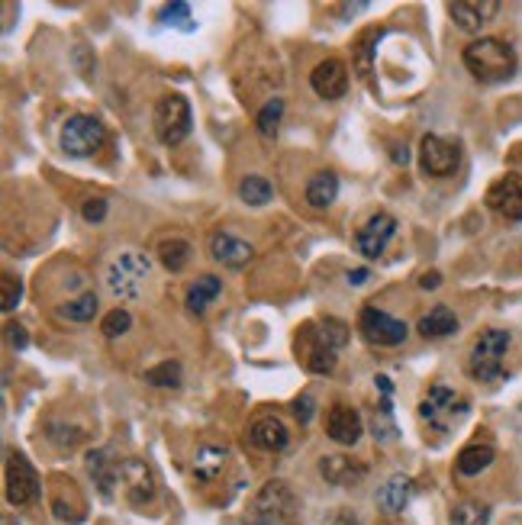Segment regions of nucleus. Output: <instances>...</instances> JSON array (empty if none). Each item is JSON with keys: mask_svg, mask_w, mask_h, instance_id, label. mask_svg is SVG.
Segmentation results:
<instances>
[{"mask_svg": "<svg viewBox=\"0 0 522 525\" xmlns=\"http://www.w3.org/2000/svg\"><path fill=\"white\" fill-rule=\"evenodd\" d=\"M419 165H423V171L432 174V178H448V174H455L461 165L458 142L442 139V136H423V145H419Z\"/></svg>", "mask_w": 522, "mask_h": 525, "instance_id": "obj_10", "label": "nucleus"}, {"mask_svg": "<svg viewBox=\"0 0 522 525\" xmlns=\"http://www.w3.org/2000/svg\"><path fill=\"white\" fill-rule=\"evenodd\" d=\"M394 162H410V152H406V149H394Z\"/></svg>", "mask_w": 522, "mask_h": 525, "instance_id": "obj_47", "label": "nucleus"}, {"mask_svg": "<svg viewBox=\"0 0 522 525\" xmlns=\"http://www.w3.org/2000/svg\"><path fill=\"white\" fill-rule=\"evenodd\" d=\"M394 232H397V220H394V216H390V213H374L371 220L358 229V236H355L358 252L365 255V258H381Z\"/></svg>", "mask_w": 522, "mask_h": 525, "instance_id": "obj_14", "label": "nucleus"}, {"mask_svg": "<svg viewBox=\"0 0 522 525\" xmlns=\"http://www.w3.org/2000/svg\"><path fill=\"white\" fill-rule=\"evenodd\" d=\"M149 274H152L149 255H142V252H123V255H116V258L110 261V268H107V287H110L113 297H120V300H136L139 290H142V284L149 281Z\"/></svg>", "mask_w": 522, "mask_h": 525, "instance_id": "obj_3", "label": "nucleus"}, {"mask_svg": "<svg viewBox=\"0 0 522 525\" xmlns=\"http://www.w3.org/2000/svg\"><path fill=\"white\" fill-rule=\"evenodd\" d=\"M162 23L178 26V29H184V33H191V29H194L191 7H187V4H168V7H162Z\"/></svg>", "mask_w": 522, "mask_h": 525, "instance_id": "obj_37", "label": "nucleus"}, {"mask_svg": "<svg viewBox=\"0 0 522 525\" xmlns=\"http://www.w3.org/2000/svg\"><path fill=\"white\" fill-rule=\"evenodd\" d=\"M220 294H223V281L216 274L197 277V281L191 284V290H187V313L203 316V313H207V306Z\"/></svg>", "mask_w": 522, "mask_h": 525, "instance_id": "obj_23", "label": "nucleus"}, {"mask_svg": "<svg viewBox=\"0 0 522 525\" xmlns=\"http://www.w3.org/2000/svg\"><path fill=\"white\" fill-rule=\"evenodd\" d=\"M191 104L181 94H165L155 107V133L162 145H181L191 133Z\"/></svg>", "mask_w": 522, "mask_h": 525, "instance_id": "obj_6", "label": "nucleus"}, {"mask_svg": "<svg viewBox=\"0 0 522 525\" xmlns=\"http://www.w3.org/2000/svg\"><path fill=\"white\" fill-rule=\"evenodd\" d=\"M361 416L352 410V406H332L329 410V419H326V435L332 442H339V445H355L361 439Z\"/></svg>", "mask_w": 522, "mask_h": 525, "instance_id": "obj_18", "label": "nucleus"}, {"mask_svg": "<svg viewBox=\"0 0 522 525\" xmlns=\"http://www.w3.org/2000/svg\"><path fill=\"white\" fill-rule=\"evenodd\" d=\"M249 525H278V522H265V519H255V522H249Z\"/></svg>", "mask_w": 522, "mask_h": 525, "instance_id": "obj_48", "label": "nucleus"}, {"mask_svg": "<svg viewBox=\"0 0 522 525\" xmlns=\"http://www.w3.org/2000/svg\"><path fill=\"white\" fill-rule=\"evenodd\" d=\"M439 284H442L439 271H429V274H423V277H419V287H423V290H432V287H439Z\"/></svg>", "mask_w": 522, "mask_h": 525, "instance_id": "obj_43", "label": "nucleus"}, {"mask_svg": "<svg viewBox=\"0 0 522 525\" xmlns=\"http://www.w3.org/2000/svg\"><path fill=\"white\" fill-rule=\"evenodd\" d=\"M252 513L258 519H265V522H290L294 525L297 513H300V500H297V493L284 484V480H268V484L255 493Z\"/></svg>", "mask_w": 522, "mask_h": 525, "instance_id": "obj_5", "label": "nucleus"}, {"mask_svg": "<svg viewBox=\"0 0 522 525\" xmlns=\"http://www.w3.org/2000/svg\"><path fill=\"white\" fill-rule=\"evenodd\" d=\"M20 294H23V287L20 281L13 274H0V306H4V313H13L17 310V303H20Z\"/></svg>", "mask_w": 522, "mask_h": 525, "instance_id": "obj_36", "label": "nucleus"}, {"mask_svg": "<svg viewBox=\"0 0 522 525\" xmlns=\"http://www.w3.org/2000/svg\"><path fill=\"white\" fill-rule=\"evenodd\" d=\"M506 525H522V519H513V522H506Z\"/></svg>", "mask_w": 522, "mask_h": 525, "instance_id": "obj_49", "label": "nucleus"}, {"mask_svg": "<svg viewBox=\"0 0 522 525\" xmlns=\"http://www.w3.org/2000/svg\"><path fill=\"white\" fill-rule=\"evenodd\" d=\"M294 352H297V361H303V368L313 374H329L336 368V358H339V352H332V348L316 335V323H303V329L297 332Z\"/></svg>", "mask_w": 522, "mask_h": 525, "instance_id": "obj_11", "label": "nucleus"}, {"mask_svg": "<svg viewBox=\"0 0 522 525\" xmlns=\"http://www.w3.org/2000/svg\"><path fill=\"white\" fill-rule=\"evenodd\" d=\"M181 381H184V371L178 361H162L145 371V384L149 387H181Z\"/></svg>", "mask_w": 522, "mask_h": 525, "instance_id": "obj_31", "label": "nucleus"}, {"mask_svg": "<svg viewBox=\"0 0 522 525\" xmlns=\"http://www.w3.org/2000/svg\"><path fill=\"white\" fill-rule=\"evenodd\" d=\"M81 216L87 223H104V216H107V200L104 197H87L81 203Z\"/></svg>", "mask_w": 522, "mask_h": 525, "instance_id": "obj_40", "label": "nucleus"}, {"mask_svg": "<svg viewBox=\"0 0 522 525\" xmlns=\"http://www.w3.org/2000/svg\"><path fill=\"white\" fill-rule=\"evenodd\" d=\"M458 329V316L448 310V306H435L423 319H419V335L423 339H445Z\"/></svg>", "mask_w": 522, "mask_h": 525, "instance_id": "obj_25", "label": "nucleus"}, {"mask_svg": "<svg viewBox=\"0 0 522 525\" xmlns=\"http://www.w3.org/2000/svg\"><path fill=\"white\" fill-rule=\"evenodd\" d=\"M129 326H133V316H129L126 310H110L107 316H104V335L107 339H120V335H126L129 332Z\"/></svg>", "mask_w": 522, "mask_h": 525, "instance_id": "obj_38", "label": "nucleus"}, {"mask_svg": "<svg viewBox=\"0 0 522 525\" xmlns=\"http://www.w3.org/2000/svg\"><path fill=\"white\" fill-rule=\"evenodd\" d=\"M464 68L481 81V84H503L516 75V49L510 46L506 39L497 36H487V39H477L464 49Z\"/></svg>", "mask_w": 522, "mask_h": 525, "instance_id": "obj_1", "label": "nucleus"}, {"mask_svg": "<svg viewBox=\"0 0 522 525\" xmlns=\"http://www.w3.org/2000/svg\"><path fill=\"white\" fill-rule=\"evenodd\" d=\"M4 525H13V522H10V519H4Z\"/></svg>", "mask_w": 522, "mask_h": 525, "instance_id": "obj_50", "label": "nucleus"}, {"mask_svg": "<svg viewBox=\"0 0 522 525\" xmlns=\"http://www.w3.org/2000/svg\"><path fill=\"white\" fill-rule=\"evenodd\" d=\"M316 335L332 348V352H339V348L348 345V326L336 316H326L323 323H316Z\"/></svg>", "mask_w": 522, "mask_h": 525, "instance_id": "obj_34", "label": "nucleus"}, {"mask_svg": "<svg viewBox=\"0 0 522 525\" xmlns=\"http://www.w3.org/2000/svg\"><path fill=\"white\" fill-rule=\"evenodd\" d=\"M210 255L220 261L223 268H229V271H242L245 265L252 261V255H255V249L245 239H239V236H232V232H216L213 236V242H210Z\"/></svg>", "mask_w": 522, "mask_h": 525, "instance_id": "obj_17", "label": "nucleus"}, {"mask_svg": "<svg viewBox=\"0 0 522 525\" xmlns=\"http://www.w3.org/2000/svg\"><path fill=\"white\" fill-rule=\"evenodd\" d=\"M319 474H323V480H329V484L348 487V484H358V480H365L368 468H365V464L352 461L348 455H329V458L319 461Z\"/></svg>", "mask_w": 522, "mask_h": 525, "instance_id": "obj_20", "label": "nucleus"}, {"mask_svg": "<svg viewBox=\"0 0 522 525\" xmlns=\"http://www.w3.org/2000/svg\"><path fill=\"white\" fill-rule=\"evenodd\" d=\"M58 316L62 319H71V323H91L97 316V297L94 294H81L75 300H68L58 306Z\"/></svg>", "mask_w": 522, "mask_h": 525, "instance_id": "obj_30", "label": "nucleus"}, {"mask_svg": "<svg viewBox=\"0 0 522 525\" xmlns=\"http://www.w3.org/2000/svg\"><path fill=\"white\" fill-rule=\"evenodd\" d=\"M310 87L323 97V100H339L345 91H348V68L339 58H326V62H319L310 75Z\"/></svg>", "mask_w": 522, "mask_h": 525, "instance_id": "obj_15", "label": "nucleus"}, {"mask_svg": "<svg viewBox=\"0 0 522 525\" xmlns=\"http://www.w3.org/2000/svg\"><path fill=\"white\" fill-rule=\"evenodd\" d=\"M281 116H284V100L271 97L268 104L258 110V120H255L258 133L261 136H274V133H278V126H281Z\"/></svg>", "mask_w": 522, "mask_h": 525, "instance_id": "obj_35", "label": "nucleus"}, {"mask_svg": "<svg viewBox=\"0 0 522 525\" xmlns=\"http://www.w3.org/2000/svg\"><path fill=\"white\" fill-rule=\"evenodd\" d=\"M497 10H500L497 0H455V4H448L455 26L464 29V33H481Z\"/></svg>", "mask_w": 522, "mask_h": 525, "instance_id": "obj_16", "label": "nucleus"}, {"mask_svg": "<svg viewBox=\"0 0 522 525\" xmlns=\"http://www.w3.org/2000/svg\"><path fill=\"white\" fill-rule=\"evenodd\" d=\"M87 471L94 474L97 487L104 497H113V480H116V464L107 461V451H91L87 455Z\"/></svg>", "mask_w": 522, "mask_h": 525, "instance_id": "obj_29", "label": "nucleus"}, {"mask_svg": "<svg viewBox=\"0 0 522 525\" xmlns=\"http://www.w3.org/2000/svg\"><path fill=\"white\" fill-rule=\"evenodd\" d=\"M158 258H162V265L168 271H181L187 265V258H191V242L187 239H165L162 249H158Z\"/></svg>", "mask_w": 522, "mask_h": 525, "instance_id": "obj_32", "label": "nucleus"}, {"mask_svg": "<svg viewBox=\"0 0 522 525\" xmlns=\"http://www.w3.org/2000/svg\"><path fill=\"white\" fill-rule=\"evenodd\" d=\"M39 497V474L23 451H7V500L13 506H29Z\"/></svg>", "mask_w": 522, "mask_h": 525, "instance_id": "obj_9", "label": "nucleus"}, {"mask_svg": "<svg viewBox=\"0 0 522 525\" xmlns=\"http://www.w3.org/2000/svg\"><path fill=\"white\" fill-rule=\"evenodd\" d=\"M410 497H413V480L406 474H394L377 490V506H381V513L387 516H400L403 509L410 506Z\"/></svg>", "mask_w": 522, "mask_h": 525, "instance_id": "obj_19", "label": "nucleus"}, {"mask_svg": "<svg viewBox=\"0 0 522 525\" xmlns=\"http://www.w3.org/2000/svg\"><path fill=\"white\" fill-rule=\"evenodd\" d=\"M368 268H355V271H348V284H365L368 281Z\"/></svg>", "mask_w": 522, "mask_h": 525, "instance_id": "obj_45", "label": "nucleus"}, {"mask_svg": "<svg viewBox=\"0 0 522 525\" xmlns=\"http://www.w3.org/2000/svg\"><path fill=\"white\" fill-rule=\"evenodd\" d=\"M374 384H377V390L384 393V397H390V393H394V384H390V377H387V374H377V377H374Z\"/></svg>", "mask_w": 522, "mask_h": 525, "instance_id": "obj_44", "label": "nucleus"}, {"mask_svg": "<svg viewBox=\"0 0 522 525\" xmlns=\"http://www.w3.org/2000/svg\"><path fill=\"white\" fill-rule=\"evenodd\" d=\"M452 525H487L490 522V506L481 503V500H461L452 506V513H448Z\"/></svg>", "mask_w": 522, "mask_h": 525, "instance_id": "obj_27", "label": "nucleus"}, {"mask_svg": "<svg viewBox=\"0 0 522 525\" xmlns=\"http://www.w3.org/2000/svg\"><path fill=\"white\" fill-rule=\"evenodd\" d=\"M487 207L497 210L503 220H522V174H506L487 191Z\"/></svg>", "mask_w": 522, "mask_h": 525, "instance_id": "obj_13", "label": "nucleus"}, {"mask_svg": "<svg viewBox=\"0 0 522 525\" xmlns=\"http://www.w3.org/2000/svg\"><path fill=\"white\" fill-rule=\"evenodd\" d=\"M58 142H62V149L71 158H91V155L100 152V145L107 142V129H104V123L97 120V116L75 113V116H68L65 120Z\"/></svg>", "mask_w": 522, "mask_h": 525, "instance_id": "obj_4", "label": "nucleus"}, {"mask_svg": "<svg viewBox=\"0 0 522 525\" xmlns=\"http://www.w3.org/2000/svg\"><path fill=\"white\" fill-rule=\"evenodd\" d=\"M464 413H468V403H464V397H458V393L452 387H445V384L429 387L423 403H419V416H423L432 429H448Z\"/></svg>", "mask_w": 522, "mask_h": 525, "instance_id": "obj_7", "label": "nucleus"}, {"mask_svg": "<svg viewBox=\"0 0 522 525\" xmlns=\"http://www.w3.org/2000/svg\"><path fill=\"white\" fill-rule=\"evenodd\" d=\"M7 342L17 348V352H23V348L29 345V335H26V329L20 323H10L7 326Z\"/></svg>", "mask_w": 522, "mask_h": 525, "instance_id": "obj_42", "label": "nucleus"}, {"mask_svg": "<svg viewBox=\"0 0 522 525\" xmlns=\"http://www.w3.org/2000/svg\"><path fill=\"white\" fill-rule=\"evenodd\" d=\"M313 410H316V403H313V397L310 393H300V397L294 400V416L307 426V422L313 419Z\"/></svg>", "mask_w": 522, "mask_h": 525, "instance_id": "obj_41", "label": "nucleus"}, {"mask_svg": "<svg viewBox=\"0 0 522 525\" xmlns=\"http://www.w3.org/2000/svg\"><path fill=\"white\" fill-rule=\"evenodd\" d=\"M116 487L123 490V497L133 506H145L155 497L158 480H155V471L145 461L126 458V461L116 464Z\"/></svg>", "mask_w": 522, "mask_h": 525, "instance_id": "obj_8", "label": "nucleus"}, {"mask_svg": "<svg viewBox=\"0 0 522 525\" xmlns=\"http://www.w3.org/2000/svg\"><path fill=\"white\" fill-rule=\"evenodd\" d=\"M49 439L52 442H58V445H78L84 435H81V429H75V426H62V422H49Z\"/></svg>", "mask_w": 522, "mask_h": 525, "instance_id": "obj_39", "label": "nucleus"}, {"mask_svg": "<svg viewBox=\"0 0 522 525\" xmlns=\"http://www.w3.org/2000/svg\"><path fill=\"white\" fill-rule=\"evenodd\" d=\"M249 442H252L255 448H265V451H281V448H287V429H284V422L274 419V416L255 419L252 429H249Z\"/></svg>", "mask_w": 522, "mask_h": 525, "instance_id": "obj_22", "label": "nucleus"}, {"mask_svg": "<svg viewBox=\"0 0 522 525\" xmlns=\"http://www.w3.org/2000/svg\"><path fill=\"white\" fill-rule=\"evenodd\" d=\"M329 525H358V519L355 516H348V513H342V516H336Z\"/></svg>", "mask_w": 522, "mask_h": 525, "instance_id": "obj_46", "label": "nucleus"}, {"mask_svg": "<svg viewBox=\"0 0 522 525\" xmlns=\"http://www.w3.org/2000/svg\"><path fill=\"white\" fill-rule=\"evenodd\" d=\"M336 197H339V178L332 171H319V174H313L310 178V184H307V203L313 210H326V207H332L336 203Z\"/></svg>", "mask_w": 522, "mask_h": 525, "instance_id": "obj_24", "label": "nucleus"}, {"mask_svg": "<svg viewBox=\"0 0 522 525\" xmlns=\"http://www.w3.org/2000/svg\"><path fill=\"white\" fill-rule=\"evenodd\" d=\"M358 329L371 345H400L406 342V332H410L406 323H400V319H394L384 310H377V306H365V310H361Z\"/></svg>", "mask_w": 522, "mask_h": 525, "instance_id": "obj_12", "label": "nucleus"}, {"mask_svg": "<svg viewBox=\"0 0 522 525\" xmlns=\"http://www.w3.org/2000/svg\"><path fill=\"white\" fill-rule=\"evenodd\" d=\"M490 461H493V448L490 445H468L458 455V474L474 477V474H481L484 468H490Z\"/></svg>", "mask_w": 522, "mask_h": 525, "instance_id": "obj_28", "label": "nucleus"}, {"mask_svg": "<svg viewBox=\"0 0 522 525\" xmlns=\"http://www.w3.org/2000/svg\"><path fill=\"white\" fill-rule=\"evenodd\" d=\"M239 197L249 203V207H265V203L274 197V191H271V184L265 181V178H258V174H252V178H245L242 184H239Z\"/></svg>", "mask_w": 522, "mask_h": 525, "instance_id": "obj_33", "label": "nucleus"}, {"mask_svg": "<svg viewBox=\"0 0 522 525\" xmlns=\"http://www.w3.org/2000/svg\"><path fill=\"white\" fill-rule=\"evenodd\" d=\"M371 432L377 442H390L397 439V426H394V403L390 397H381V403L371 410Z\"/></svg>", "mask_w": 522, "mask_h": 525, "instance_id": "obj_26", "label": "nucleus"}, {"mask_svg": "<svg viewBox=\"0 0 522 525\" xmlns=\"http://www.w3.org/2000/svg\"><path fill=\"white\" fill-rule=\"evenodd\" d=\"M506 352H510V332L506 329H487L477 335V342L471 348V358H468V368L474 381H497L503 377V361Z\"/></svg>", "mask_w": 522, "mask_h": 525, "instance_id": "obj_2", "label": "nucleus"}, {"mask_svg": "<svg viewBox=\"0 0 522 525\" xmlns=\"http://www.w3.org/2000/svg\"><path fill=\"white\" fill-rule=\"evenodd\" d=\"M229 464V451L223 445H200L197 455H194V477L200 480V484H210V480H216Z\"/></svg>", "mask_w": 522, "mask_h": 525, "instance_id": "obj_21", "label": "nucleus"}]
</instances>
